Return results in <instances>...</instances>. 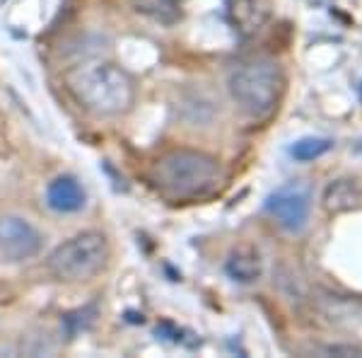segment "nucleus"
I'll list each match as a JSON object with an SVG mask.
<instances>
[{"mask_svg":"<svg viewBox=\"0 0 362 358\" xmlns=\"http://www.w3.org/2000/svg\"><path fill=\"white\" fill-rule=\"evenodd\" d=\"M66 87L75 102L97 119L124 116L136 104V83L131 73L112 61H87L70 68Z\"/></svg>","mask_w":362,"mask_h":358,"instance_id":"obj_1","label":"nucleus"},{"mask_svg":"<svg viewBox=\"0 0 362 358\" xmlns=\"http://www.w3.org/2000/svg\"><path fill=\"white\" fill-rule=\"evenodd\" d=\"M150 181L172 201H201L223 189L225 172L218 157L203 150L177 148L157 157L150 167Z\"/></svg>","mask_w":362,"mask_h":358,"instance_id":"obj_2","label":"nucleus"},{"mask_svg":"<svg viewBox=\"0 0 362 358\" xmlns=\"http://www.w3.org/2000/svg\"><path fill=\"white\" fill-rule=\"evenodd\" d=\"M227 92L247 116L266 119L278 109L280 99H283V66L271 56H254L239 61L227 75Z\"/></svg>","mask_w":362,"mask_h":358,"instance_id":"obj_3","label":"nucleus"},{"mask_svg":"<svg viewBox=\"0 0 362 358\" xmlns=\"http://www.w3.org/2000/svg\"><path fill=\"white\" fill-rule=\"evenodd\" d=\"M109 257H112L109 240L97 230H85L63 240L46 257V269L63 284H83L107 269Z\"/></svg>","mask_w":362,"mask_h":358,"instance_id":"obj_4","label":"nucleus"},{"mask_svg":"<svg viewBox=\"0 0 362 358\" xmlns=\"http://www.w3.org/2000/svg\"><path fill=\"white\" fill-rule=\"evenodd\" d=\"M266 213L288 233H302L312 213V194L302 181H290L271 194L266 201Z\"/></svg>","mask_w":362,"mask_h":358,"instance_id":"obj_5","label":"nucleus"},{"mask_svg":"<svg viewBox=\"0 0 362 358\" xmlns=\"http://www.w3.org/2000/svg\"><path fill=\"white\" fill-rule=\"evenodd\" d=\"M42 252V235L27 218H0V254L8 262H27Z\"/></svg>","mask_w":362,"mask_h":358,"instance_id":"obj_6","label":"nucleus"},{"mask_svg":"<svg viewBox=\"0 0 362 358\" xmlns=\"http://www.w3.org/2000/svg\"><path fill=\"white\" fill-rule=\"evenodd\" d=\"M321 206L326 213H348L362 208V181L355 177L331 179L321 194Z\"/></svg>","mask_w":362,"mask_h":358,"instance_id":"obj_7","label":"nucleus"},{"mask_svg":"<svg viewBox=\"0 0 362 358\" xmlns=\"http://www.w3.org/2000/svg\"><path fill=\"white\" fill-rule=\"evenodd\" d=\"M46 203L51 211L56 213H78L85 208L87 203V194L75 177L70 174H61L49 184L46 189Z\"/></svg>","mask_w":362,"mask_h":358,"instance_id":"obj_8","label":"nucleus"},{"mask_svg":"<svg viewBox=\"0 0 362 358\" xmlns=\"http://www.w3.org/2000/svg\"><path fill=\"white\" fill-rule=\"evenodd\" d=\"M131 10L157 25H177L181 20V0H128Z\"/></svg>","mask_w":362,"mask_h":358,"instance_id":"obj_9","label":"nucleus"},{"mask_svg":"<svg viewBox=\"0 0 362 358\" xmlns=\"http://www.w3.org/2000/svg\"><path fill=\"white\" fill-rule=\"evenodd\" d=\"M225 269L232 279L239 281V284H254L261 276V257H259V252H254L251 247H242V250L232 252Z\"/></svg>","mask_w":362,"mask_h":358,"instance_id":"obj_10","label":"nucleus"},{"mask_svg":"<svg viewBox=\"0 0 362 358\" xmlns=\"http://www.w3.org/2000/svg\"><path fill=\"white\" fill-rule=\"evenodd\" d=\"M331 148H334V143H331L329 138L309 136V138L295 140L293 148H290V155H293L297 162H312V160H319V157H324Z\"/></svg>","mask_w":362,"mask_h":358,"instance_id":"obj_11","label":"nucleus"},{"mask_svg":"<svg viewBox=\"0 0 362 358\" xmlns=\"http://www.w3.org/2000/svg\"><path fill=\"white\" fill-rule=\"evenodd\" d=\"M324 354H329V356H362V349H358V346H326Z\"/></svg>","mask_w":362,"mask_h":358,"instance_id":"obj_12","label":"nucleus"}]
</instances>
